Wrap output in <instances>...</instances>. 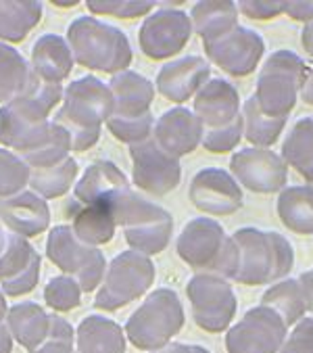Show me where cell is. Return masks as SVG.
Wrapping results in <instances>:
<instances>
[{
  "label": "cell",
  "mask_w": 313,
  "mask_h": 353,
  "mask_svg": "<svg viewBox=\"0 0 313 353\" xmlns=\"http://www.w3.org/2000/svg\"><path fill=\"white\" fill-rule=\"evenodd\" d=\"M109 90L113 94V113L117 117H140L150 113V105L154 101V84L125 69L121 74H115L109 80Z\"/></svg>",
  "instance_id": "25"
},
{
  "label": "cell",
  "mask_w": 313,
  "mask_h": 353,
  "mask_svg": "<svg viewBox=\"0 0 313 353\" xmlns=\"http://www.w3.org/2000/svg\"><path fill=\"white\" fill-rule=\"evenodd\" d=\"M0 224L9 234L34 239L48 230L50 209L46 201L32 190H21L13 196L0 199Z\"/></svg>",
  "instance_id": "21"
},
{
  "label": "cell",
  "mask_w": 313,
  "mask_h": 353,
  "mask_svg": "<svg viewBox=\"0 0 313 353\" xmlns=\"http://www.w3.org/2000/svg\"><path fill=\"white\" fill-rule=\"evenodd\" d=\"M77 174H80V168H77L75 159L67 157L61 163L44 170H30L28 186L32 188L34 194H38L44 201L59 199L67 194V190L77 182Z\"/></svg>",
  "instance_id": "36"
},
{
  "label": "cell",
  "mask_w": 313,
  "mask_h": 353,
  "mask_svg": "<svg viewBox=\"0 0 313 353\" xmlns=\"http://www.w3.org/2000/svg\"><path fill=\"white\" fill-rule=\"evenodd\" d=\"M130 163L134 184L152 196H163L172 192L182 180L180 159L163 153L152 143V138L130 147Z\"/></svg>",
  "instance_id": "16"
},
{
  "label": "cell",
  "mask_w": 313,
  "mask_h": 353,
  "mask_svg": "<svg viewBox=\"0 0 313 353\" xmlns=\"http://www.w3.org/2000/svg\"><path fill=\"white\" fill-rule=\"evenodd\" d=\"M307 76L309 67L294 50H274L261 67L253 94L259 109L270 117H288L296 107Z\"/></svg>",
  "instance_id": "7"
},
{
  "label": "cell",
  "mask_w": 313,
  "mask_h": 353,
  "mask_svg": "<svg viewBox=\"0 0 313 353\" xmlns=\"http://www.w3.org/2000/svg\"><path fill=\"white\" fill-rule=\"evenodd\" d=\"M28 180L30 168L15 153L0 149V199H7L26 190Z\"/></svg>",
  "instance_id": "40"
},
{
  "label": "cell",
  "mask_w": 313,
  "mask_h": 353,
  "mask_svg": "<svg viewBox=\"0 0 313 353\" xmlns=\"http://www.w3.org/2000/svg\"><path fill=\"white\" fill-rule=\"evenodd\" d=\"M105 125L119 140V143H125V145L132 147V145L144 143V140L150 138L152 125H154V117H152V111L146 113V115H140V117H117V115H111L105 121Z\"/></svg>",
  "instance_id": "38"
},
{
  "label": "cell",
  "mask_w": 313,
  "mask_h": 353,
  "mask_svg": "<svg viewBox=\"0 0 313 353\" xmlns=\"http://www.w3.org/2000/svg\"><path fill=\"white\" fill-rule=\"evenodd\" d=\"M180 259L196 274H213L223 280H236L241 253L232 236L213 218L190 220L176 243Z\"/></svg>",
  "instance_id": "2"
},
{
  "label": "cell",
  "mask_w": 313,
  "mask_h": 353,
  "mask_svg": "<svg viewBox=\"0 0 313 353\" xmlns=\"http://www.w3.org/2000/svg\"><path fill=\"white\" fill-rule=\"evenodd\" d=\"M42 19V3L0 0V40L23 42Z\"/></svg>",
  "instance_id": "32"
},
{
  "label": "cell",
  "mask_w": 313,
  "mask_h": 353,
  "mask_svg": "<svg viewBox=\"0 0 313 353\" xmlns=\"http://www.w3.org/2000/svg\"><path fill=\"white\" fill-rule=\"evenodd\" d=\"M241 94L236 86L221 78H209L194 94L192 113L203 123V130L223 128L241 117Z\"/></svg>",
  "instance_id": "22"
},
{
  "label": "cell",
  "mask_w": 313,
  "mask_h": 353,
  "mask_svg": "<svg viewBox=\"0 0 313 353\" xmlns=\"http://www.w3.org/2000/svg\"><path fill=\"white\" fill-rule=\"evenodd\" d=\"M192 318L205 332H223L232 326L239 310V299L230 280L213 274H194L186 285Z\"/></svg>",
  "instance_id": "10"
},
{
  "label": "cell",
  "mask_w": 313,
  "mask_h": 353,
  "mask_svg": "<svg viewBox=\"0 0 313 353\" xmlns=\"http://www.w3.org/2000/svg\"><path fill=\"white\" fill-rule=\"evenodd\" d=\"M276 211L282 224L294 234H313V186H286L278 192Z\"/></svg>",
  "instance_id": "31"
},
{
  "label": "cell",
  "mask_w": 313,
  "mask_h": 353,
  "mask_svg": "<svg viewBox=\"0 0 313 353\" xmlns=\"http://www.w3.org/2000/svg\"><path fill=\"white\" fill-rule=\"evenodd\" d=\"M5 328L9 330L11 339L26 347L30 353L36 351L50 339V322L52 314H48L42 305L26 301L17 303L7 312Z\"/></svg>",
  "instance_id": "27"
},
{
  "label": "cell",
  "mask_w": 313,
  "mask_h": 353,
  "mask_svg": "<svg viewBox=\"0 0 313 353\" xmlns=\"http://www.w3.org/2000/svg\"><path fill=\"white\" fill-rule=\"evenodd\" d=\"M299 97H301L303 103H307V105L313 107V69H309V76H307L305 86H303V90H301Z\"/></svg>",
  "instance_id": "50"
},
{
  "label": "cell",
  "mask_w": 313,
  "mask_h": 353,
  "mask_svg": "<svg viewBox=\"0 0 313 353\" xmlns=\"http://www.w3.org/2000/svg\"><path fill=\"white\" fill-rule=\"evenodd\" d=\"M113 113V94L109 84H103L94 76L73 80L63 90V107L54 115V123L61 125L71 143V151H88L99 138L103 123Z\"/></svg>",
  "instance_id": "1"
},
{
  "label": "cell",
  "mask_w": 313,
  "mask_h": 353,
  "mask_svg": "<svg viewBox=\"0 0 313 353\" xmlns=\"http://www.w3.org/2000/svg\"><path fill=\"white\" fill-rule=\"evenodd\" d=\"M241 253V268L236 274L239 285L263 287L284 280L294 268V249L276 230L241 228L232 234Z\"/></svg>",
  "instance_id": "3"
},
{
  "label": "cell",
  "mask_w": 313,
  "mask_h": 353,
  "mask_svg": "<svg viewBox=\"0 0 313 353\" xmlns=\"http://www.w3.org/2000/svg\"><path fill=\"white\" fill-rule=\"evenodd\" d=\"M5 243H7V230L3 228V224H0V251H3Z\"/></svg>",
  "instance_id": "53"
},
{
  "label": "cell",
  "mask_w": 313,
  "mask_h": 353,
  "mask_svg": "<svg viewBox=\"0 0 313 353\" xmlns=\"http://www.w3.org/2000/svg\"><path fill=\"white\" fill-rule=\"evenodd\" d=\"M150 353H211L201 345H186V343H168L165 347L150 351Z\"/></svg>",
  "instance_id": "47"
},
{
  "label": "cell",
  "mask_w": 313,
  "mask_h": 353,
  "mask_svg": "<svg viewBox=\"0 0 313 353\" xmlns=\"http://www.w3.org/2000/svg\"><path fill=\"white\" fill-rule=\"evenodd\" d=\"M42 259L28 239L7 232L0 251V291L9 297H21L38 287Z\"/></svg>",
  "instance_id": "18"
},
{
  "label": "cell",
  "mask_w": 313,
  "mask_h": 353,
  "mask_svg": "<svg viewBox=\"0 0 313 353\" xmlns=\"http://www.w3.org/2000/svg\"><path fill=\"white\" fill-rule=\"evenodd\" d=\"M288 336V326L270 307H251L225 332L228 353H278Z\"/></svg>",
  "instance_id": "12"
},
{
  "label": "cell",
  "mask_w": 313,
  "mask_h": 353,
  "mask_svg": "<svg viewBox=\"0 0 313 353\" xmlns=\"http://www.w3.org/2000/svg\"><path fill=\"white\" fill-rule=\"evenodd\" d=\"M117 226L123 228L125 243L132 251L146 257L168 249L174 234V216L161 205H154L132 188L111 205Z\"/></svg>",
  "instance_id": "5"
},
{
  "label": "cell",
  "mask_w": 313,
  "mask_h": 353,
  "mask_svg": "<svg viewBox=\"0 0 313 353\" xmlns=\"http://www.w3.org/2000/svg\"><path fill=\"white\" fill-rule=\"evenodd\" d=\"M44 301L54 312H71L82 303V289L65 274L54 276L44 287Z\"/></svg>",
  "instance_id": "39"
},
{
  "label": "cell",
  "mask_w": 313,
  "mask_h": 353,
  "mask_svg": "<svg viewBox=\"0 0 313 353\" xmlns=\"http://www.w3.org/2000/svg\"><path fill=\"white\" fill-rule=\"evenodd\" d=\"M243 140V117H239L236 121H232L223 128H215V130H203V140L201 145L203 149H207L209 153H230L234 151Z\"/></svg>",
  "instance_id": "42"
},
{
  "label": "cell",
  "mask_w": 313,
  "mask_h": 353,
  "mask_svg": "<svg viewBox=\"0 0 313 353\" xmlns=\"http://www.w3.org/2000/svg\"><path fill=\"white\" fill-rule=\"evenodd\" d=\"M301 42H303V48H305V52H307V54L313 59V21H311V23H307V26L303 28Z\"/></svg>",
  "instance_id": "49"
},
{
  "label": "cell",
  "mask_w": 313,
  "mask_h": 353,
  "mask_svg": "<svg viewBox=\"0 0 313 353\" xmlns=\"http://www.w3.org/2000/svg\"><path fill=\"white\" fill-rule=\"evenodd\" d=\"M32 353H75L73 343H65V341H46L44 345H40L36 351Z\"/></svg>",
  "instance_id": "48"
},
{
  "label": "cell",
  "mask_w": 313,
  "mask_h": 353,
  "mask_svg": "<svg viewBox=\"0 0 313 353\" xmlns=\"http://www.w3.org/2000/svg\"><path fill=\"white\" fill-rule=\"evenodd\" d=\"M311 186H313V184H311Z\"/></svg>",
  "instance_id": "54"
},
{
  "label": "cell",
  "mask_w": 313,
  "mask_h": 353,
  "mask_svg": "<svg viewBox=\"0 0 313 353\" xmlns=\"http://www.w3.org/2000/svg\"><path fill=\"white\" fill-rule=\"evenodd\" d=\"M67 44L73 63L92 72L121 74L132 63V46L128 36L97 17H77L67 28Z\"/></svg>",
  "instance_id": "4"
},
{
  "label": "cell",
  "mask_w": 313,
  "mask_h": 353,
  "mask_svg": "<svg viewBox=\"0 0 313 353\" xmlns=\"http://www.w3.org/2000/svg\"><path fill=\"white\" fill-rule=\"evenodd\" d=\"M69 151H71V143H69L67 132L52 121V130H50V134H48V138L44 140V143L38 149L21 155L19 159L30 170H44V168L57 165L63 159H67L69 157Z\"/></svg>",
  "instance_id": "37"
},
{
  "label": "cell",
  "mask_w": 313,
  "mask_h": 353,
  "mask_svg": "<svg viewBox=\"0 0 313 353\" xmlns=\"http://www.w3.org/2000/svg\"><path fill=\"white\" fill-rule=\"evenodd\" d=\"M190 36V17L180 9L161 7L144 17L138 32V44L148 59L161 61L180 54L188 46Z\"/></svg>",
  "instance_id": "13"
},
{
  "label": "cell",
  "mask_w": 313,
  "mask_h": 353,
  "mask_svg": "<svg viewBox=\"0 0 313 353\" xmlns=\"http://www.w3.org/2000/svg\"><path fill=\"white\" fill-rule=\"evenodd\" d=\"M296 280H299V285L303 289V295H305L307 314H311V318H313V268L311 270H305Z\"/></svg>",
  "instance_id": "46"
},
{
  "label": "cell",
  "mask_w": 313,
  "mask_h": 353,
  "mask_svg": "<svg viewBox=\"0 0 313 353\" xmlns=\"http://www.w3.org/2000/svg\"><path fill=\"white\" fill-rule=\"evenodd\" d=\"M50 111L34 99H19L0 107V145L17 157L38 149L48 138Z\"/></svg>",
  "instance_id": "11"
},
{
  "label": "cell",
  "mask_w": 313,
  "mask_h": 353,
  "mask_svg": "<svg viewBox=\"0 0 313 353\" xmlns=\"http://www.w3.org/2000/svg\"><path fill=\"white\" fill-rule=\"evenodd\" d=\"M188 17L192 23V32H196L203 42L221 38L239 26L236 3H228V0H203V3H196L192 7Z\"/></svg>",
  "instance_id": "30"
},
{
  "label": "cell",
  "mask_w": 313,
  "mask_h": 353,
  "mask_svg": "<svg viewBox=\"0 0 313 353\" xmlns=\"http://www.w3.org/2000/svg\"><path fill=\"white\" fill-rule=\"evenodd\" d=\"M86 7L94 15H109L117 19H138L152 13L156 3L150 0H86Z\"/></svg>",
  "instance_id": "41"
},
{
  "label": "cell",
  "mask_w": 313,
  "mask_h": 353,
  "mask_svg": "<svg viewBox=\"0 0 313 353\" xmlns=\"http://www.w3.org/2000/svg\"><path fill=\"white\" fill-rule=\"evenodd\" d=\"M7 312H9V307H7V299H5V293L0 291V324H3V320L7 318Z\"/></svg>",
  "instance_id": "52"
},
{
  "label": "cell",
  "mask_w": 313,
  "mask_h": 353,
  "mask_svg": "<svg viewBox=\"0 0 313 353\" xmlns=\"http://www.w3.org/2000/svg\"><path fill=\"white\" fill-rule=\"evenodd\" d=\"M30 67L44 82L61 84L63 80H67L73 69V57L67 40L59 34L40 36L32 46Z\"/></svg>",
  "instance_id": "26"
},
{
  "label": "cell",
  "mask_w": 313,
  "mask_h": 353,
  "mask_svg": "<svg viewBox=\"0 0 313 353\" xmlns=\"http://www.w3.org/2000/svg\"><path fill=\"white\" fill-rule=\"evenodd\" d=\"M63 214L71 220L69 228L73 236L88 247L99 249L101 245L111 243L115 236L117 222L109 205H80L69 199Z\"/></svg>",
  "instance_id": "24"
},
{
  "label": "cell",
  "mask_w": 313,
  "mask_h": 353,
  "mask_svg": "<svg viewBox=\"0 0 313 353\" xmlns=\"http://www.w3.org/2000/svg\"><path fill=\"white\" fill-rule=\"evenodd\" d=\"M152 143L163 153L180 159L190 155L203 140V123L186 107H174L165 111L152 125Z\"/></svg>",
  "instance_id": "20"
},
{
  "label": "cell",
  "mask_w": 313,
  "mask_h": 353,
  "mask_svg": "<svg viewBox=\"0 0 313 353\" xmlns=\"http://www.w3.org/2000/svg\"><path fill=\"white\" fill-rule=\"evenodd\" d=\"M154 278L156 270L150 257L132 249L123 251L111 259V263H107L103 282L94 297V305L105 312L121 310L144 297L150 291Z\"/></svg>",
  "instance_id": "8"
},
{
  "label": "cell",
  "mask_w": 313,
  "mask_h": 353,
  "mask_svg": "<svg viewBox=\"0 0 313 353\" xmlns=\"http://www.w3.org/2000/svg\"><path fill=\"white\" fill-rule=\"evenodd\" d=\"M203 48L207 59L217 69L234 78H245L257 69L265 52V42L259 32L236 26L221 38L203 42Z\"/></svg>",
  "instance_id": "14"
},
{
  "label": "cell",
  "mask_w": 313,
  "mask_h": 353,
  "mask_svg": "<svg viewBox=\"0 0 313 353\" xmlns=\"http://www.w3.org/2000/svg\"><path fill=\"white\" fill-rule=\"evenodd\" d=\"M75 353H125L123 328L105 316H86L75 330Z\"/></svg>",
  "instance_id": "29"
},
{
  "label": "cell",
  "mask_w": 313,
  "mask_h": 353,
  "mask_svg": "<svg viewBox=\"0 0 313 353\" xmlns=\"http://www.w3.org/2000/svg\"><path fill=\"white\" fill-rule=\"evenodd\" d=\"M46 255L65 276L77 282L82 293H92L101 287L107 270L105 255L99 249L77 241L69 226L50 228L46 239Z\"/></svg>",
  "instance_id": "9"
},
{
  "label": "cell",
  "mask_w": 313,
  "mask_h": 353,
  "mask_svg": "<svg viewBox=\"0 0 313 353\" xmlns=\"http://www.w3.org/2000/svg\"><path fill=\"white\" fill-rule=\"evenodd\" d=\"M230 174L241 188L257 194L282 192L288 182L286 161L272 149H243L230 159Z\"/></svg>",
  "instance_id": "15"
},
{
  "label": "cell",
  "mask_w": 313,
  "mask_h": 353,
  "mask_svg": "<svg viewBox=\"0 0 313 353\" xmlns=\"http://www.w3.org/2000/svg\"><path fill=\"white\" fill-rule=\"evenodd\" d=\"M130 190L123 172L111 161H94L73 184L71 199L80 205H113L119 194Z\"/></svg>",
  "instance_id": "23"
},
{
  "label": "cell",
  "mask_w": 313,
  "mask_h": 353,
  "mask_svg": "<svg viewBox=\"0 0 313 353\" xmlns=\"http://www.w3.org/2000/svg\"><path fill=\"white\" fill-rule=\"evenodd\" d=\"M278 353H313V318L305 316L288 332Z\"/></svg>",
  "instance_id": "43"
},
{
  "label": "cell",
  "mask_w": 313,
  "mask_h": 353,
  "mask_svg": "<svg viewBox=\"0 0 313 353\" xmlns=\"http://www.w3.org/2000/svg\"><path fill=\"white\" fill-rule=\"evenodd\" d=\"M239 13L255 21H270L284 13V0H241L236 3Z\"/></svg>",
  "instance_id": "44"
},
{
  "label": "cell",
  "mask_w": 313,
  "mask_h": 353,
  "mask_svg": "<svg viewBox=\"0 0 313 353\" xmlns=\"http://www.w3.org/2000/svg\"><path fill=\"white\" fill-rule=\"evenodd\" d=\"M11 351H13V339L9 330L0 324V353H11Z\"/></svg>",
  "instance_id": "51"
},
{
  "label": "cell",
  "mask_w": 313,
  "mask_h": 353,
  "mask_svg": "<svg viewBox=\"0 0 313 353\" xmlns=\"http://www.w3.org/2000/svg\"><path fill=\"white\" fill-rule=\"evenodd\" d=\"M280 157L296 170L307 184H313V115L301 117L288 132Z\"/></svg>",
  "instance_id": "33"
},
{
  "label": "cell",
  "mask_w": 313,
  "mask_h": 353,
  "mask_svg": "<svg viewBox=\"0 0 313 353\" xmlns=\"http://www.w3.org/2000/svg\"><path fill=\"white\" fill-rule=\"evenodd\" d=\"M284 15L301 21L311 23L313 21V0H284Z\"/></svg>",
  "instance_id": "45"
},
{
  "label": "cell",
  "mask_w": 313,
  "mask_h": 353,
  "mask_svg": "<svg viewBox=\"0 0 313 353\" xmlns=\"http://www.w3.org/2000/svg\"><path fill=\"white\" fill-rule=\"evenodd\" d=\"M186 314L176 291L156 289L125 322V339L140 351H156L184 328Z\"/></svg>",
  "instance_id": "6"
},
{
  "label": "cell",
  "mask_w": 313,
  "mask_h": 353,
  "mask_svg": "<svg viewBox=\"0 0 313 353\" xmlns=\"http://www.w3.org/2000/svg\"><path fill=\"white\" fill-rule=\"evenodd\" d=\"M261 305L274 310L288 328L299 324L307 314L305 295L296 278H284L280 282H274L261 295Z\"/></svg>",
  "instance_id": "35"
},
{
  "label": "cell",
  "mask_w": 313,
  "mask_h": 353,
  "mask_svg": "<svg viewBox=\"0 0 313 353\" xmlns=\"http://www.w3.org/2000/svg\"><path fill=\"white\" fill-rule=\"evenodd\" d=\"M211 65L207 59L199 54L180 57L176 61L165 63L154 80V90L170 103L182 105L201 90L205 82H209Z\"/></svg>",
  "instance_id": "19"
},
{
  "label": "cell",
  "mask_w": 313,
  "mask_h": 353,
  "mask_svg": "<svg viewBox=\"0 0 313 353\" xmlns=\"http://www.w3.org/2000/svg\"><path fill=\"white\" fill-rule=\"evenodd\" d=\"M190 203L207 216H232L243 207L245 194L234 176L221 168H205L194 174L188 188Z\"/></svg>",
  "instance_id": "17"
},
{
  "label": "cell",
  "mask_w": 313,
  "mask_h": 353,
  "mask_svg": "<svg viewBox=\"0 0 313 353\" xmlns=\"http://www.w3.org/2000/svg\"><path fill=\"white\" fill-rule=\"evenodd\" d=\"M241 117H243V138H247L251 147L255 149H270L272 145H276L288 121V117L265 115L259 109L255 97H249L243 103Z\"/></svg>",
  "instance_id": "34"
},
{
  "label": "cell",
  "mask_w": 313,
  "mask_h": 353,
  "mask_svg": "<svg viewBox=\"0 0 313 353\" xmlns=\"http://www.w3.org/2000/svg\"><path fill=\"white\" fill-rule=\"evenodd\" d=\"M38 80L30 63L13 46L0 42V107L32 97Z\"/></svg>",
  "instance_id": "28"
}]
</instances>
